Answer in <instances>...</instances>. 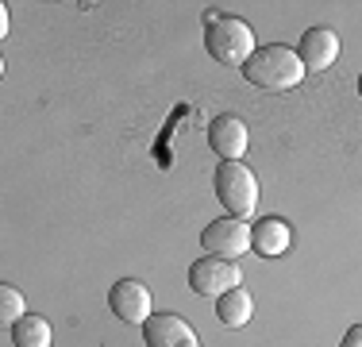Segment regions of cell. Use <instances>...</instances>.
Segmentation results:
<instances>
[{"mask_svg":"<svg viewBox=\"0 0 362 347\" xmlns=\"http://www.w3.org/2000/svg\"><path fill=\"white\" fill-rule=\"evenodd\" d=\"M243 77L262 93H289V89L300 85L305 66H300V55L293 47L274 42V47H258L255 50L251 62L243 66Z\"/></svg>","mask_w":362,"mask_h":347,"instance_id":"obj_1","label":"cell"},{"mask_svg":"<svg viewBox=\"0 0 362 347\" xmlns=\"http://www.w3.org/2000/svg\"><path fill=\"white\" fill-rule=\"evenodd\" d=\"M204 47L220 66L243 69L251 62V55L258 50L251 23H243L239 16H209L204 20Z\"/></svg>","mask_w":362,"mask_h":347,"instance_id":"obj_2","label":"cell"},{"mask_svg":"<svg viewBox=\"0 0 362 347\" xmlns=\"http://www.w3.org/2000/svg\"><path fill=\"white\" fill-rule=\"evenodd\" d=\"M216 197L220 205L228 208V216L235 220H251L255 208H258V178L243 162H220L216 166Z\"/></svg>","mask_w":362,"mask_h":347,"instance_id":"obj_3","label":"cell"},{"mask_svg":"<svg viewBox=\"0 0 362 347\" xmlns=\"http://www.w3.org/2000/svg\"><path fill=\"white\" fill-rule=\"evenodd\" d=\"M239 285H243V271L228 258L204 255L189 266V290L197 297H223L228 290H239Z\"/></svg>","mask_w":362,"mask_h":347,"instance_id":"obj_4","label":"cell"},{"mask_svg":"<svg viewBox=\"0 0 362 347\" xmlns=\"http://www.w3.org/2000/svg\"><path fill=\"white\" fill-rule=\"evenodd\" d=\"M201 247L216 258H228L235 263L239 255L251 251V224L235 220V216H220V220H209V228L201 232Z\"/></svg>","mask_w":362,"mask_h":347,"instance_id":"obj_5","label":"cell"},{"mask_svg":"<svg viewBox=\"0 0 362 347\" xmlns=\"http://www.w3.org/2000/svg\"><path fill=\"white\" fill-rule=\"evenodd\" d=\"M108 309L116 312L124 324H146L154 317L151 312V290L139 282V278H119L108 290Z\"/></svg>","mask_w":362,"mask_h":347,"instance_id":"obj_6","label":"cell"},{"mask_svg":"<svg viewBox=\"0 0 362 347\" xmlns=\"http://www.w3.org/2000/svg\"><path fill=\"white\" fill-rule=\"evenodd\" d=\"M247 143H251V135H247V124L235 112H223V116H216L209 124V147L223 162H243Z\"/></svg>","mask_w":362,"mask_h":347,"instance_id":"obj_7","label":"cell"},{"mask_svg":"<svg viewBox=\"0 0 362 347\" xmlns=\"http://www.w3.org/2000/svg\"><path fill=\"white\" fill-rule=\"evenodd\" d=\"M143 340H146V347H201L193 324H185L177 312H158V317H151L143 324Z\"/></svg>","mask_w":362,"mask_h":347,"instance_id":"obj_8","label":"cell"},{"mask_svg":"<svg viewBox=\"0 0 362 347\" xmlns=\"http://www.w3.org/2000/svg\"><path fill=\"white\" fill-rule=\"evenodd\" d=\"M300 66L313 69V74H324V69H332V62L339 58V35L332 28H308L300 35Z\"/></svg>","mask_w":362,"mask_h":347,"instance_id":"obj_9","label":"cell"},{"mask_svg":"<svg viewBox=\"0 0 362 347\" xmlns=\"http://www.w3.org/2000/svg\"><path fill=\"white\" fill-rule=\"evenodd\" d=\"M289 243H293V232H289L286 220H278V216H266V220L251 224V251L255 255L278 258L289 251Z\"/></svg>","mask_w":362,"mask_h":347,"instance_id":"obj_10","label":"cell"},{"mask_svg":"<svg viewBox=\"0 0 362 347\" xmlns=\"http://www.w3.org/2000/svg\"><path fill=\"white\" fill-rule=\"evenodd\" d=\"M216 317L223 328H243L247 320L255 317V297L239 285V290H228L223 297H216Z\"/></svg>","mask_w":362,"mask_h":347,"instance_id":"obj_11","label":"cell"},{"mask_svg":"<svg viewBox=\"0 0 362 347\" xmlns=\"http://www.w3.org/2000/svg\"><path fill=\"white\" fill-rule=\"evenodd\" d=\"M12 343L16 347H50L54 343V328H50L47 317L28 312V317H20L12 324Z\"/></svg>","mask_w":362,"mask_h":347,"instance_id":"obj_12","label":"cell"},{"mask_svg":"<svg viewBox=\"0 0 362 347\" xmlns=\"http://www.w3.org/2000/svg\"><path fill=\"white\" fill-rule=\"evenodd\" d=\"M20 317H28V309H23V293L4 282L0 285V320H4V324H16Z\"/></svg>","mask_w":362,"mask_h":347,"instance_id":"obj_13","label":"cell"},{"mask_svg":"<svg viewBox=\"0 0 362 347\" xmlns=\"http://www.w3.org/2000/svg\"><path fill=\"white\" fill-rule=\"evenodd\" d=\"M339 347H362V324H351L347 336L339 340Z\"/></svg>","mask_w":362,"mask_h":347,"instance_id":"obj_14","label":"cell"},{"mask_svg":"<svg viewBox=\"0 0 362 347\" xmlns=\"http://www.w3.org/2000/svg\"><path fill=\"white\" fill-rule=\"evenodd\" d=\"M358 97H362V74H358Z\"/></svg>","mask_w":362,"mask_h":347,"instance_id":"obj_15","label":"cell"}]
</instances>
